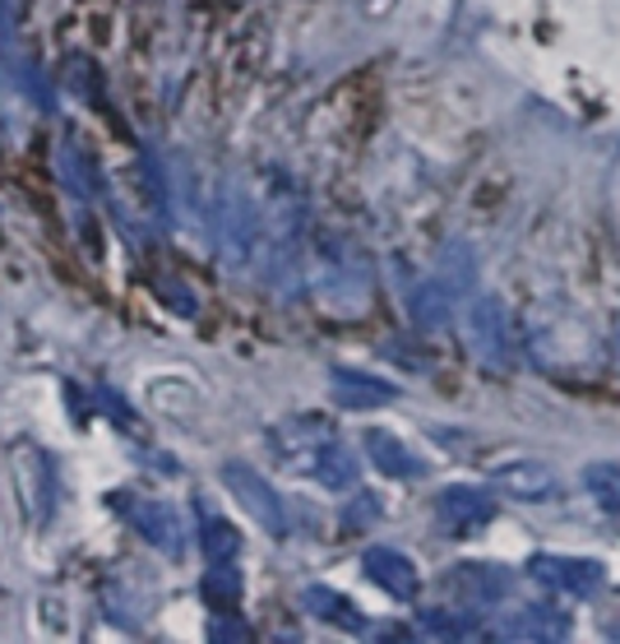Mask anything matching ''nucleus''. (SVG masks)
Listing matches in <instances>:
<instances>
[{"instance_id": "obj_1", "label": "nucleus", "mask_w": 620, "mask_h": 644, "mask_svg": "<svg viewBox=\"0 0 620 644\" xmlns=\"http://www.w3.org/2000/svg\"><path fill=\"white\" fill-rule=\"evenodd\" d=\"M588 487L602 497L607 510H620V473H616V469H592V473H588Z\"/></svg>"}]
</instances>
